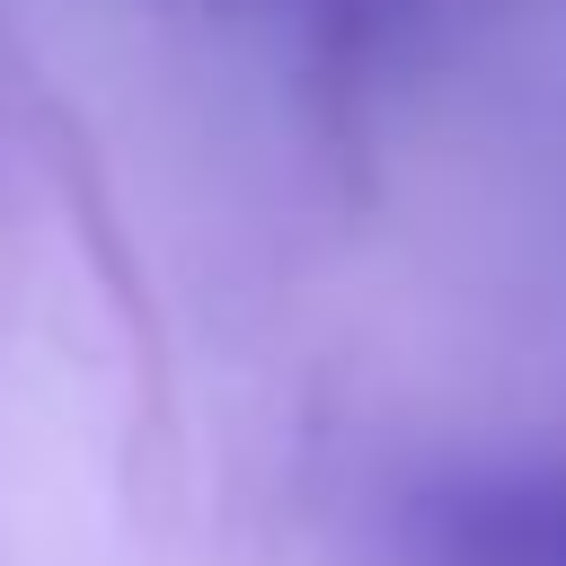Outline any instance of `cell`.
Masks as SVG:
<instances>
[{"mask_svg": "<svg viewBox=\"0 0 566 566\" xmlns=\"http://www.w3.org/2000/svg\"><path fill=\"white\" fill-rule=\"evenodd\" d=\"M407 566H566V460L433 478L398 522Z\"/></svg>", "mask_w": 566, "mask_h": 566, "instance_id": "1", "label": "cell"}]
</instances>
